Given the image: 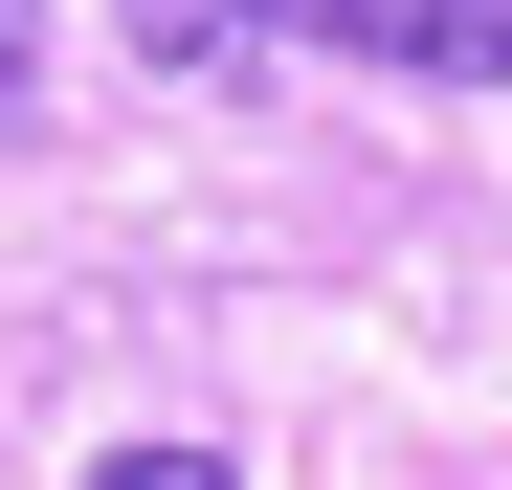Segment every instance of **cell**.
Wrapping results in <instances>:
<instances>
[{
	"label": "cell",
	"instance_id": "obj_3",
	"mask_svg": "<svg viewBox=\"0 0 512 490\" xmlns=\"http://www.w3.org/2000/svg\"><path fill=\"white\" fill-rule=\"evenodd\" d=\"M90 490H245V468H223V446H112Z\"/></svg>",
	"mask_w": 512,
	"mask_h": 490
},
{
	"label": "cell",
	"instance_id": "obj_1",
	"mask_svg": "<svg viewBox=\"0 0 512 490\" xmlns=\"http://www.w3.org/2000/svg\"><path fill=\"white\" fill-rule=\"evenodd\" d=\"M245 45H357L423 90H512V0H245Z\"/></svg>",
	"mask_w": 512,
	"mask_h": 490
},
{
	"label": "cell",
	"instance_id": "obj_2",
	"mask_svg": "<svg viewBox=\"0 0 512 490\" xmlns=\"http://www.w3.org/2000/svg\"><path fill=\"white\" fill-rule=\"evenodd\" d=\"M112 23H134L156 67H223V45H245V0H112Z\"/></svg>",
	"mask_w": 512,
	"mask_h": 490
},
{
	"label": "cell",
	"instance_id": "obj_4",
	"mask_svg": "<svg viewBox=\"0 0 512 490\" xmlns=\"http://www.w3.org/2000/svg\"><path fill=\"white\" fill-rule=\"evenodd\" d=\"M45 112V0H0V134Z\"/></svg>",
	"mask_w": 512,
	"mask_h": 490
}]
</instances>
